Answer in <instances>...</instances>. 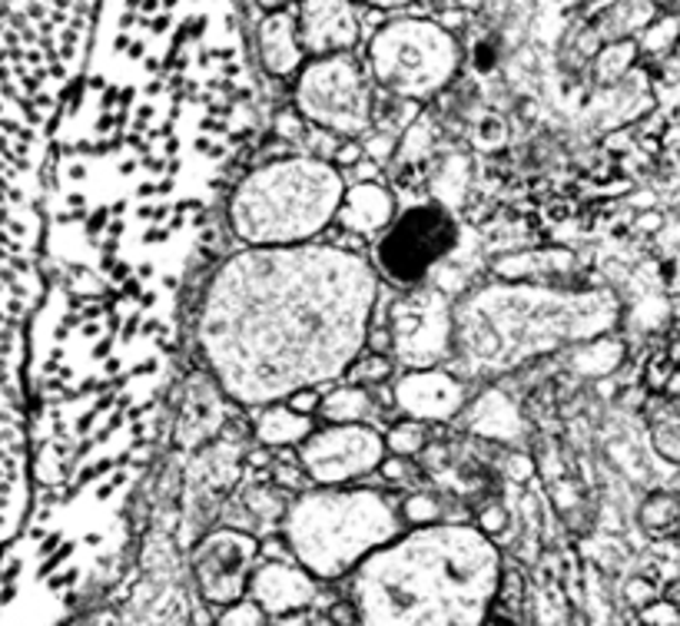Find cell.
Here are the masks:
<instances>
[{"mask_svg":"<svg viewBox=\"0 0 680 626\" xmlns=\"http://www.w3.org/2000/svg\"><path fill=\"white\" fill-rule=\"evenodd\" d=\"M628 362V342L621 335H601L591 342H581L564 352V365L574 378L584 382H604Z\"/></svg>","mask_w":680,"mask_h":626,"instance_id":"cell-21","label":"cell"},{"mask_svg":"<svg viewBox=\"0 0 680 626\" xmlns=\"http://www.w3.org/2000/svg\"><path fill=\"white\" fill-rule=\"evenodd\" d=\"M674 365H671V359H664V355H658L654 362H651V372H648V382H651V388H668V382L674 378Z\"/></svg>","mask_w":680,"mask_h":626,"instance_id":"cell-42","label":"cell"},{"mask_svg":"<svg viewBox=\"0 0 680 626\" xmlns=\"http://www.w3.org/2000/svg\"><path fill=\"white\" fill-rule=\"evenodd\" d=\"M638 229H641V232H654V229H661V215H658V212H644V215L638 219Z\"/></svg>","mask_w":680,"mask_h":626,"instance_id":"cell-49","label":"cell"},{"mask_svg":"<svg viewBox=\"0 0 680 626\" xmlns=\"http://www.w3.org/2000/svg\"><path fill=\"white\" fill-rule=\"evenodd\" d=\"M454 242L458 222L452 209L422 203L399 212L389 232L376 242L372 265L396 289H419L452 259Z\"/></svg>","mask_w":680,"mask_h":626,"instance_id":"cell-8","label":"cell"},{"mask_svg":"<svg viewBox=\"0 0 680 626\" xmlns=\"http://www.w3.org/2000/svg\"><path fill=\"white\" fill-rule=\"evenodd\" d=\"M259 3H262L266 10H282V7H286V0H259Z\"/></svg>","mask_w":680,"mask_h":626,"instance_id":"cell-53","label":"cell"},{"mask_svg":"<svg viewBox=\"0 0 680 626\" xmlns=\"http://www.w3.org/2000/svg\"><path fill=\"white\" fill-rule=\"evenodd\" d=\"M406 464H409L406 457L389 454V457H386V464H382V474H386L389 481H402V477H406Z\"/></svg>","mask_w":680,"mask_h":626,"instance_id":"cell-46","label":"cell"},{"mask_svg":"<svg viewBox=\"0 0 680 626\" xmlns=\"http://www.w3.org/2000/svg\"><path fill=\"white\" fill-rule=\"evenodd\" d=\"M638 620H641V626H680V607L661 597L651 607H644L638 614Z\"/></svg>","mask_w":680,"mask_h":626,"instance_id":"cell-36","label":"cell"},{"mask_svg":"<svg viewBox=\"0 0 680 626\" xmlns=\"http://www.w3.org/2000/svg\"><path fill=\"white\" fill-rule=\"evenodd\" d=\"M279 626H332L329 614H319V610H302V614H292V617H282L276 620Z\"/></svg>","mask_w":680,"mask_h":626,"instance_id":"cell-43","label":"cell"},{"mask_svg":"<svg viewBox=\"0 0 680 626\" xmlns=\"http://www.w3.org/2000/svg\"><path fill=\"white\" fill-rule=\"evenodd\" d=\"M668 395H680V372H674V378L668 382V388H664Z\"/></svg>","mask_w":680,"mask_h":626,"instance_id":"cell-52","label":"cell"},{"mask_svg":"<svg viewBox=\"0 0 680 626\" xmlns=\"http://www.w3.org/2000/svg\"><path fill=\"white\" fill-rule=\"evenodd\" d=\"M223 402H229V398L223 395V388L213 382V375H197L187 385V398H183L180 421H177L180 447H203L220 434V427L227 424Z\"/></svg>","mask_w":680,"mask_h":626,"instance_id":"cell-17","label":"cell"},{"mask_svg":"<svg viewBox=\"0 0 680 626\" xmlns=\"http://www.w3.org/2000/svg\"><path fill=\"white\" fill-rule=\"evenodd\" d=\"M386 457V434L372 424H326L299 447V467L316 487H352L382 471Z\"/></svg>","mask_w":680,"mask_h":626,"instance_id":"cell-10","label":"cell"},{"mask_svg":"<svg viewBox=\"0 0 680 626\" xmlns=\"http://www.w3.org/2000/svg\"><path fill=\"white\" fill-rule=\"evenodd\" d=\"M272 484H279L282 491L296 487V484H299V474H296V467H289V464H279V467H276V474H272Z\"/></svg>","mask_w":680,"mask_h":626,"instance_id":"cell-47","label":"cell"},{"mask_svg":"<svg viewBox=\"0 0 680 626\" xmlns=\"http://www.w3.org/2000/svg\"><path fill=\"white\" fill-rule=\"evenodd\" d=\"M501 554L474 524L409 527L372 554L349 597L359 626H488L501 594Z\"/></svg>","mask_w":680,"mask_h":626,"instance_id":"cell-2","label":"cell"},{"mask_svg":"<svg viewBox=\"0 0 680 626\" xmlns=\"http://www.w3.org/2000/svg\"><path fill=\"white\" fill-rule=\"evenodd\" d=\"M272 130H276V137H279L282 143H306V137L312 133V127L306 123V117H302L296 107L279 110L276 120H272Z\"/></svg>","mask_w":680,"mask_h":626,"instance_id":"cell-32","label":"cell"},{"mask_svg":"<svg viewBox=\"0 0 680 626\" xmlns=\"http://www.w3.org/2000/svg\"><path fill=\"white\" fill-rule=\"evenodd\" d=\"M319 597V580L296 561H259L249 580V600H256L269 620H282L312 610Z\"/></svg>","mask_w":680,"mask_h":626,"instance_id":"cell-14","label":"cell"},{"mask_svg":"<svg viewBox=\"0 0 680 626\" xmlns=\"http://www.w3.org/2000/svg\"><path fill=\"white\" fill-rule=\"evenodd\" d=\"M326 614H329L332 626H359V610H356L352 597H349V600H346V597H342V600H336V604H332Z\"/></svg>","mask_w":680,"mask_h":626,"instance_id":"cell-41","label":"cell"},{"mask_svg":"<svg viewBox=\"0 0 680 626\" xmlns=\"http://www.w3.org/2000/svg\"><path fill=\"white\" fill-rule=\"evenodd\" d=\"M392 355L412 368H439L454 349V299L436 285L406 289L392 302Z\"/></svg>","mask_w":680,"mask_h":626,"instance_id":"cell-9","label":"cell"},{"mask_svg":"<svg viewBox=\"0 0 680 626\" xmlns=\"http://www.w3.org/2000/svg\"><path fill=\"white\" fill-rule=\"evenodd\" d=\"M289 491H282L279 484H256V487H249L246 494H242V511L249 514V517H256V521H262V524H282L286 521V514H289V507H292V501L286 497Z\"/></svg>","mask_w":680,"mask_h":626,"instance_id":"cell-27","label":"cell"},{"mask_svg":"<svg viewBox=\"0 0 680 626\" xmlns=\"http://www.w3.org/2000/svg\"><path fill=\"white\" fill-rule=\"evenodd\" d=\"M661 597H664V600H671V604H678V607H680V577H678V580H671V584L664 587V594H661Z\"/></svg>","mask_w":680,"mask_h":626,"instance_id":"cell-50","label":"cell"},{"mask_svg":"<svg viewBox=\"0 0 680 626\" xmlns=\"http://www.w3.org/2000/svg\"><path fill=\"white\" fill-rule=\"evenodd\" d=\"M292 10L309 60L356 53L362 40V10L356 0H299Z\"/></svg>","mask_w":680,"mask_h":626,"instance_id":"cell-13","label":"cell"},{"mask_svg":"<svg viewBox=\"0 0 680 626\" xmlns=\"http://www.w3.org/2000/svg\"><path fill=\"white\" fill-rule=\"evenodd\" d=\"M402 517L409 527H429V524H442L446 521V511H442V501L432 494V491H416L402 501Z\"/></svg>","mask_w":680,"mask_h":626,"instance_id":"cell-30","label":"cell"},{"mask_svg":"<svg viewBox=\"0 0 680 626\" xmlns=\"http://www.w3.org/2000/svg\"><path fill=\"white\" fill-rule=\"evenodd\" d=\"M396 365H392V355H376V352H366L356 368L349 372L356 378V385H366V388H379L392 378Z\"/></svg>","mask_w":680,"mask_h":626,"instance_id":"cell-31","label":"cell"},{"mask_svg":"<svg viewBox=\"0 0 680 626\" xmlns=\"http://www.w3.org/2000/svg\"><path fill=\"white\" fill-rule=\"evenodd\" d=\"M654 600H661V590H658V584L651 577H628V584H624V604L628 607H634L641 614Z\"/></svg>","mask_w":680,"mask_h":626,"instance_id":"cell-34","label":"cell"},{"mask_svg":"<svg viewBox=\"0 0 680 626\" xmlns=\"http://www.w3.org/2000/svg\"><path fill=\"white\" fill-rule=\"evenodd\" d=\"M376 412H379V402H376L372 388L349 382V385H332L322 395L319 417L326 424H369V417Z\"/></svg>","mask_w":680,"mask_h":626,"instance_id":"cell-22","label":"cell"},{"mask_svg":"<svg viewBox=\"0 0 680 626\" xmlns=\"http://www.w3.org/2000/svg\"><path fill=\"white\" fill-rule=\"evenodd\" d=\"M638 60H641L638 37H634V40L604 43V47H598V53H594V80H598L601 87H614V83H621L628 73L638 70Z\"/></svg>","mask_w":680,"mask_h":626,"instance_id":"cell-25","label":"cell"},{"mask_svg":"<svg viewBox=\"0 0 680 626\" xmlns=\"http://www.w3.org/2000/svg\"><path fill=\"white\" fill-rule=\"evenodd\" d=\"M461 417L471 434L494 441V444H521L524 437V415L501 388L481 392L474 402H468Z\"/></svg>","mask_w":680,"mask_h":626,"instance_id":"cell-19","label":"cell"},{"mask_svg":"<svg viewBox=\"0 0 680 626\" xmlns=\"http://www.w3.org/2000/svg\"><path fill=\"white\" fill-rule=\"evenodd\" d=\"M464 50L439 17H396L379 23L366 43V67L389 97L426 103L442 97L461 73Z\"/></svg>","mask_w":680,"mask_h":626,"instance_id":"cell-6","label":"cell"},{"mask_svg":"<svg viewBox=\"0 0 680 626\" xmlns=\"http://www.w3.org/2000/svg\"><path fill=\"white\" fill-rule=\"evenodd\" d=\"M458 10H464V13H474V10H481V3L484 0H452Z\"/></svg>","mask_w":680,"mask_h":626,"instance_id":"cell-51","label":"cell"},{"mask_svg":"<svg viewBox=\"0 0 680 626\" xmlns=\"http://www.w3.org/2000/svg\"><path fill=\"white\" fill-rule=\"evenodd\" d=\"M292 412H299V415H319V408H322V392L319 388H309V392H299V395H292L289 402H286Z\"/></svg>","mask_w":680,"mask_h":626,"instance_id":"cell-40","label":"cell"},{"mask_svg":"<svg viewBox=\"0 0 680 626\" xmlns=\"http://www.w3.org/2000/svg\"><path fill=\"white\" fill-rule=\"evenodd\" d=\"M436 147H439V123H436V117L422 113V117L402 133L396 156H399L402 166H419L426 156L436 153Z\"/></svg>","mask_w":680,"mask_h":626,"instance_id":"cell-26","label":"cell"},{"mask_svg":"<svg viewBox=\"0 0 680 626\" xmlns=\"http://www.w3.org/2000/svg\"><path fill=\"white\" fill-rule=\"evenodd\" d=\"M618 325L621 299L604 285H471L454 299V375L494 382Z\"/></svg>","mask_w":680,"mask_h":626,"instance_id":"cell-3","label":"cell"},{"mask_svg":"<svg viewBox=\"0 0 680 626\" xmlns=\"http://www.w3.org/2000/svg\"><path fill=\"white\" fill-rule=\"evenodd\" d=\"M362 147H366V156L372 160V163H386L392 153H399V137L396 133H389V130H372V133H366L362 137Z\"/></svg>","mask_w":680,"mask_h":626,"instance_id":"cell-35","label":"cell"},{"mask_svg":"<svg viewBox=\"0 0 680 626\" xmlns=\"http://www.w3.org/2000/svg\"><path fill=\"white\" fill-rule=\"evenodd\" d=\"M346 190V173L332 160L276 156L239 180L229 200V229L246 249L309 245L336 225Z\"/></svg>","mask_w":680,"mask_h":626,"instance_id":"cell-4","label":"cell"},{"mask_svg":"<svg viewBox=\"0 0 680 626\" xmlns=\"http://www.w3.org/2000/svg\"><path fill=\"white\" fill-rule=\"evenodd\" d=\"M406 534L402 504L376 487H312L282 521L292 561L316 580L352 577L372 554Z\"/></svg>","mask_w":680,"mask_h":626,"instance_id":"cell-5","label":"cell"},{"mask_svg":"<svg viewBox=\"0 0 680 626\" xmlns=\"http://www.w3.org/2000/svg\"><path fill=\"white\" fill-rule=\"evenodd\" d=\"M468 180H471V163L464 153H446L436 170H432V196L436 203L446 209H458L464 193H468Z\"/></svg>","mask_w":680,"mask_h":626,"instance_id":"cell-23","label":"cell"},{"mask_svg":"<svg viewBox=\"0 0 680 626\" xmlns=\"http://www.w3.org/2000/svg\"><path fill=\"white\" fill-rule=\"evenodd\" d=\"M256 47H259V60H262L266 73L276 77V80L299 77L302 67L309 63V53L302 47L299 20H296L292 7L266 10V17L256 27Z\"/></svg>","mask_w":680,"mask_h":626,"instance_id":"cell-15","label":"cell"},{"mask_svg":"<svg viewBox=\"0 0 680 626\" xmlns=\"http://www.w3.org/2000/svg\"><path fill=\"white\" fill-rule=\"evenodd\" d=\"M396 219H399L396 196L382 183L372 180V183H352L346 190L336 225L346 229L349 235H359V239H372V235L382 239Z\"/></svg>","mask_w":680,"mask_h":626,"instance_id":"cell-18","label":"cell"},{"mask_svg":"<svg viewBox=\"0 0 680 626\" xmlns=\"http://www.w3.org/2000/svg\"><path fill=\"white\" fill-rule=\"evenodd\" d=\"M386 444H389V454L412 461V457H419V454L429 447V424H426V421H416V417L396 421V424L386 431Z\"/></svg>","mask_w":680,"mask_h":626,"instance_id":"cell-29","label":"cell"},{"mask_svg":"<svg viewBox=\"0 0 680 626\" xmlns=\"http://www.w3.org/2000/svg\"><path fill=\"white\" fill-rule=\"evenodd\" d=\"M359 7H366V10H379V13H389V10H409V7H416L419 0H356Z\"/></svg>","mask_w":680,"mask_h":626,"instance_id":"cell-45","label":"cell"},{"mask_svg":"<svg viewBox=\"0 0 680 626\" xmlns=\"http://www.w3.org/2000/svg\"><path fill=\"white\" fill-rule=\"evenodd\" d=\"M638 47L644 57L668 60L680 47V13H661L654 23H648L638 37Z\"/></svg>","mask_w":680,"mask_h":626,"instance_id":"cell-28","label":"cell"},{"mask_svg":"<svg viewBox=\"0 0 680 626\" xmlns=\"http://www.w3.org/2000/svg\"><path fill=\"white\" fill-rule=\"evenodd\" d=\"M379 97L382 90L356 53L312 57L292 87V107L306 123L339 140H362L376 130Z\"/></svg>","mask_w":680,"mask_h":626,"instance_id":"cell-7","label":"cell"},{"mask_svg":"<svg viewBox=\"0 0 680 626\" xmlns=\"http://www.w3.org/2000/svg\"><path fill=\"white\" fill-rule=\"evenodd\" d=\"M654 447L668 461H680V421H668V424L654 427Z\"/></svg>","mask_w":680,"mask_h":626,"instance_id":"cell-39","label":"cell"},{"mask_svg":"<svg viewBox=\"0 0 680 626\" xmlns=\"http://www.w3.org/2000/svg\"><path fill=\"white\" fill-rule=\"evenodd\" d=\"M316 417L299 415L292 412L286 402L279 405H266L252 417V437L256 444L269 447V451H286V447H302L312 434H316Z\"/></svg>","mask_w":680,"mask_h":626,"instance_id":"cell-20","label":"cell"},{"mask_svg":"<svg viewBox=\"0 0 680 626\" xmlns=\"http://www.w3.org/2000/svg\"><path fill=\"white\" fill-rule=\"evenodd\" d=\"M262 544L242 527L210 531L193 554V577L207 604L232 607L246 600L252 571L259 567Z\"/></svg>","mask_w":680,"mask_h":626,"instance_id":"cell-11","label":"cell"},{"mask_svg":"<svg viewBox=\"0 0 680 626\" xmlns=\"http://www.w3.org/2000/svg\"><path fill=\"white\" fill-rule=\"evenodd\" d=\"M379 269L336 242L239 249L207 285L197 345L232 405L339 385L369 352Z\"/></svg>","mask_w":680,"mask_h":626,"instance_id":"cell-1","label":"cell"},{"mask_svg":"<svg viewBox=\"0 0 680 626\" xmlns=\"http://www.w3.org/2000/svg\"><path fill=\"white\" fill-rule=\"evenodd\" d=\"M578 272V259L571 249L538 245V249H514L491 262V275L498 282H534V285H568Z\"/></svg>","mask_w":680,"mask_h":626,"instance_id":"cell-16","label":"cell"},{"mask_svg":"<svg viewBox=\"0 0 680 626\" xmlns=\"http://www.w3.org/2000/svg\"><path fill=\"white\" fill-rule=\"evenodd\" d=\"M474 527L484 534V537H498L504 527H508V511L501 507V504H491V507H481L478 511V517H474Z\"/></svg>","mask_w":680,"mask_h":626,"instance_id":"cell-38","label":"cell"},{"mask_svg":"<svg viewBox=\"0 0 680 626\" xmlns=\"http://www.w3.org/2000/svg\"><path fill=\"white\" fill-rule=\"evenodd\" d=\"M217 626H269V614L256 600H239L232 607H223Z\"/></svg>","mask_w":680,"mask_h":626,"instance_id":"cell-33","label":"cell"},{"mask_svg":"<svg viewBox=\"0 0 680 626\" xmlns=\"http://www.w3.org/2000/svg\"><path fill=\"white\" fill-rule=\"evenodd\" d=\"M508 133H504V127H501V120H484L481 127H478V140L484 143V147H491V143H501Z\"/></svg>","mask_w":680,"mask_h":626,"instance_id":"cell-44","label":"cell"},{"mask_svg":"<svg viewBox=\"0 0 680 626\" xmlns=\"http://www.w3.org/2000/svg\"><path fill=\"white\" fill-rule=\"evenodd\" d=\"M638 524L644 534L658 537V541H671L680 534V497L668 494V491H654L651 497H644V504L638 507Z\"/></svg>","mask_w":680,"mask_h":626,"instance_id":"cell-24","label":"cell"},{"mask_svg":"<svg viewBox=\"0 0 680 626\" xmlns=\"http://www.w3.org/2000/svg\"><path fill=\"white\" fill-rule=\"evenodd\" d=\"M511 477H514V481L531 477V461H528V457H521V454H514V457H511Z\"/></svg>","mask_w":680,"mask_h":626,"instance_id":"cell-48","label":"cell"},{"mask_svg":"<svg viewBox=\"0 0 680 626\" xmlns=\"http://www.w3.org/2000/svg\"><path fill=\"white\" fill-rule=\"evenodd\" d=\"M392 405L426 424H449L468 408V385L446 368H412L392 385Z\"/></svg>","mask_w":680,"mask_h":626,"instance_id":"cell-12","label":"cell"},{"mask_svg":"<svg viewBox=\"0 0 680 626\" xmlns=\"http://www.w3.org/2000/svg\"><path fill=\"white\" fill-rule=\"evenodd\" d=\"M366 160H369V156H366L362 140H339V147H336V153H332V163H336L342 173H349V170L362 166Z\"/></svg>","mask_w":680,"mask_h":626,"instance_id":"cell-37","label":"cell"}]
</instances>
